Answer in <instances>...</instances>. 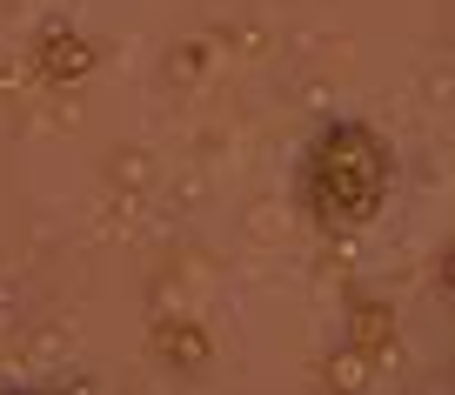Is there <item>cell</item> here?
Listing matches in <instances>:
<instances>
[{"label":"cell","mask_w":455,"mask_h":395,"mask_svg":"<svg viewBox=\"0 0 455 395\" xmlns=\"http://www.w3.org/2000/svg\"><path fill=\"white\" fill-rule=\"evenodd\" d=\"M395 195V148L375 121H328L322 134L308 141L301 155V201L322 228H341V235H355L369 228L375 214L388 208Z\"/></svg>","instance_id":"1"},{"label":"cell","mask_w":455,"mask_h":395,"mask_svg":"<svg viewBox=\"0 0 455 395\" xmlns=\"http://www.w3.org/2000/svg\"><path fill=\"white\" fill-rule=\"evenodd\" d=\"M28 54H34V68H41V81H54V87H81L87 74L100 68V47L87 41L74 20H41Z\"/></svg>","instance_id":"2"},{"label":"cell","mask_w":455,"mask_h":395,"mask_svg":"<svg viewBox=\"0 0 455 395\" xmlns=\"http://www.w3.org/2000/svg\"><path fill=\"white\" fill-rule=\"evenodd\" d=\"M148 342H155V355H161L168 368H181V375H201V368L214 362V342H208V328H201V322H188V315H161Z\"/></svg>","instance_id":"3"},{"label":"cell","mask_w":455,"mask_h":395,"mask_svg":"<svg viewBox=\"0 0 455 395\" xmlns=\"http://www.w3.org/2000/svg\"><path fill=\"white\" fill-rule=\"evenodd\" d=\"M341 342H348V349H362L369 362H382V355L395 349V302L355 295V302H348V322H341Z\"/></svg>","instance_id":"4"},{"label":"cell","mask_w":455,"mask_h":395,"mask_svg":"<svg viewBox=\"0 0 455 395\" xmlns=\"http://www.w3.org/2000/svg\"><path fill=\"white\" fill-rule=\"evenodd\" d=\"M322 382H328V395H369V382H375V362H369L362 349H348V342H341V349L328 355Z\"/></svg>","instance_id":"5"},{"label":"cell","mask_w":455,"mask_h":395,"mask_svg":"<svg viewBox=\"0 0 455 395\" xmlns=\"http://www.w3.org/2000/svg\"><path fill=\"white\" fill-rule=\"evenodd\" d=\"M435 275H442V295H455V241L442 248V262H435Z\"/></svg>","instance_id":"6"},{"label":"cell","mask_w":455,"mask_h":395,"mask_svg":"<svg viewBox=\"0 0 455 395\" xmlns=\"http://www.w3.org/2000/svg\"><path fill=\"white\" fill-rule=\"evenodd\" d=\"M0 395H54V389H0Z\"/></svg>","instance_id":"7"}]
</instances>
